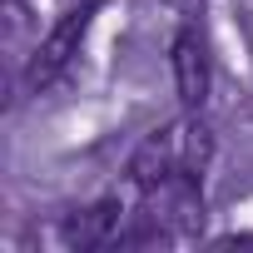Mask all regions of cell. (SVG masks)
<instances>
[{"label": "cell", "instance_id": "cell-1", "mask_svg": "<svg viewBox=\"0 0 253 253\" xmlns=\"http://www.w3.org/2000/svg\"><path fill=\"white\" fill-rule=\"evenodd\" d=\"M89 15H94V5H75V10L60 15V25H55V30L40 40V50L30 55V70H25V84H30V89H50V84L75 65L80 40H84V30H89Z\"/></svg>", "mask_w": 253, "mask_h": 253}, {"label": "cell", "instance_id": "cell-2", "mask_svg": "<svg viewBox=\"0 0 253 253\" xmlns=\"http://www.w3.org/2000/svg\"><path fill=\"white\" fill-rule=\"evenodd\" d=\"M174 84H179V99L189 109H204L209 99V55H204V40L194 25H184L174 35Z\"/></svg>", "mask_w": 253, "mask_h": 253}, {"label": "cell", "instance_id": "cell-3", "mask_svg": "<svg viewBox=\"0 0 253 253\" xmlns=\"http://www.w3.org/2000/svg\"><path fill=\"white\" fill-rule=\"evenodd\" d=\"M65 243L70 248H114V243H124V209L119 204H94V209L75 213L65 223Z\"/></svg>", "mask_w": 253, "mask_h": 253}]
</instances>
